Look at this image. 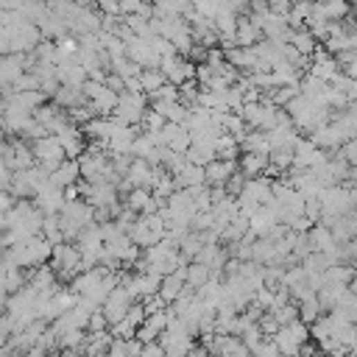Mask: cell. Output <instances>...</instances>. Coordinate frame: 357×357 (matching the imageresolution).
Here are the masks:
<instances>
[{
    "label": "cell",
    "mask_w": 357,
    "mask_h": 357,
    "mask_svg": "<svg viewBox=\"0 0 357 357\" xmlns=\"http://www.w3.org/2000/svg\"><path fill=\"white\" fill-rule=\"evenodd\" d=\"M59 109H73V106H81V103H87V98H84V92H81V87H73V84H59V90L53 92V98H51Z\"/></svg>",
    "instance_id": "11"
},
{
    "label": "cell",
    "mask_w": 357,
    "mask_h": 357,
    "mask_svg": "<svg viewBox=\"0 0 357 357\" xmlns=\"http://www.w3.org/2000/svg\"><path fill=\"white\" fill-rule=\"evenodd\" d=\"M213 148H215V156H221V159H238V156H240L238 140H235L232 134H226V131H221V134L213 140Z\"/></svg>",
    "instance_id": "15"
},
{
    "label": "cell",
    "mask_w": 357,
    "mask_h": 357,
    "mask_svg": "<svg viewBox=\"0 0 357 357\" xmlns=\"http://www.w3.org/2000/svg\"><path fill=\"white\" fill-rule=\"evenodd\" d=\"M12 173H15V170H9L3 162H0V190H9V185H12Z\"/></svg>",
    "instance_id": "30"
},
{
    "label": "cell",
    "mask_w": 357,
    "mask_h": 357,
    "mask_svg": "<svg viewBox=\"0 0 357 357\" xmlns=\"http://www.w3.org/2000/svg\"><path fill=\"white\" fill-rule=\"evenodd\" d=\"M53 137L59 140V145H62V151H65V156H67V159H76V156H78V153L87 148V140H84L81 128H78V126H73V123L62 126V128H59Z\"/></svg>",
    "instance_id": "5"
},
{
    "label": "cell",
    "mask_w": 357,
    "mask_h": 357,
    "mask_svg": "<svg viewBox=\"0 0 357 357\" xmlns=\"http://www.w3.org/2000/svg\"><path fill=\"white\" fill-rule=\"evenodd\" d=\"M106 329H109V321L101 313V307L90 310V315H87V332H106Z\"/></svg>",
    "instance_id": "24"
},
{
    "label": "cell",
    "mask_w": 357,
    "mask_h": 357,
    "mask_svg": "<svg viewBox=\"0 0 357 357\" xmlns=\"http://www.w3.org/2000/svg\"><path fill=\"white\" fill-rule=\"evenodd\" d=\"M351 15V3L349 0H313V17L326 20V23H338L343 17Z\"/></svg>",
    "instance_id": "3"
},
{
    "label": "cell",
    "mask_w": 357,
    "mask_h": 357,
    "mask_svg": "<svg viewBox=\"0 0 357 357\" xmlns=\"http://www.w3.org/2000/svg\"><path fill=\"white\" fill-rule=\"evenodd\" d=\"M20 357H23V354H20Z\"/></svg>",
    "instance_id": "34"
},
{
    "label": "cell",
    "mask_w": 357,
    "mask_h": 357,
    "mask_svg": "<svg viewBox=\"0 0 357 357\" xmlns=\"http://www.w3.org/2000/svg\"><path fill=\"white\" fill-rule=\"evenodd\" d=\"M78 162L76 159H62L51 173H48V182L53 185V188H59V190H65L67 185H73V182H78Z\"/></svg>",
    "instance_id": "6"
},
{
    "label": "cell",
    "mask_w": 357,
    "mask_h": 357,
    "mask_svg": "<svg viewBox=\"0 0 357 357\" xmlns=\"http://www.w3.org/2000/svg\"><path fill=\"white\" fill-rule=\"evenodd\" d=\"M271 313H274V318L279 321V326H285V324H290V321L299 318V304L290 299L288 304H282V307H276V310H271Z\"/></svg>",
    "instance_id": "22"
},
{
    "label": "cell",
    "mask_w": 357,
    "mask_h": 357,
    "mask_svg": "<svg viewBox=\"0 0 357 357\" xmlns=\"http://www.w3.org/2000/svg\"><path fill=\"white\" fill-rule=\"evenodd\" d=\"M140 357H165V349H162L159 340H151V343H142Z\"/></svg>",
    "instance_id": "27"
},
{
    "label": "cell",
    "mask_w": 357,
    "mask_h": 357,
    "mask_svg": "<svg viewBox=\"0 0 357 357\" xmlns=\"http://www.w3.org/2000/svg\"><path fill=\"white\" fill-rule=\"evenodd\" d=\"M207 279H210V268H207V265H201V263H188V268H185V285H188V288L199 290Z\"/></svg>",
    "instance_id": "17"
},
{
    "label": "cell",
    "mask_w": 357,
    "mask_h": 357,
    "mask_svg": "<svg viewBox=\"0 0 357 357\" xmlns=\"http://www.w3.org/2000/svg\"><path fill=\"white\" fill-rule=\"evenodd\" d=\"M265 167H268V153H249V151H243V153L238 156V170H240L246 178L263 176Z\"/></svg>",
    "instance_id": "10"
},
{
    "label": "cell",
    "mask_w": 357,
    "mask_h": 357,
    "mask_svg": "<svg viewBox=\"0 0 357 357\" xmlns=\"http://www.w3.org/2000/svg\"><path fill=\"white\" fill-rule=\"evenodd\" d=\"M182 290H185V279L178 276V274H165L162 279H159V296H162V301L165 304H170V301H176L178 296H182Z\"/></svg>",
    "instance_id": "12"
},
{
    "label": "cell",
    "mask_w": 357,
    "mask_h": 357,
    "mask_svg": "<svg viewBox=\"0 0 357 357\" xmlns=\"http://www.w3.org/2000/svg\"><path fill=\"white\" fill-rule=\"evenodd\" d=\"M153 112H159L165 117V123H185L190 106H185L182 101H151L148 103Z\"/></svg>",
    "instance_id": "8"
},
{
    "label": "cell",
    "mask_w": 357,
    "mask_h": 357,
    "mask_svg": "<svg viewBox=\"0 0 357 357\" xmlns=\"http://www.w3.org/2000/svg\"><path fill=\"white\" fill-rule=\"evenodd\" d=\"M123 318H126V321H128V324L137 329V326L145 321V310H142V301H131V307L126 310V315H123Z\"/></svg>",
    "instance_id": "26"
},
{
    "label": "cell",
    "mask_w": 357,
    "mask_h": 357,
    "mask_svg": "<svg viewBox=\"0 0 357 357\" xmlns=\"http://www.w3.org/2000/svg\"><path fill=\"white\" fill-rule=\"evenodd\" d=\"M40 235H42V238H45L51 246H53V243H62V240H65V235H62V224H59V215H45Z\"/></svg>",
    "instance_id": "19"
},
{
    "label": "cell",
    "mask_w": 357,
    "mask_h": 357,
    "mask_svg": "<svg viewBox=\"0 0 357 357\" xmlns=\"http://www.w3.org/2000/svg\"><path fill=\"white\" fill-rule=\"evenodd\" d=\"M232 40H235V48H251V45H257V42L263 40V34H260L257 26H251V20H249L246 15H240L238 23H235Z\"/></svg>",
    "instance_id": "7"
},
{
    "label": "cell",
    "mask_w": 357,
    "mask_h": 357,
    "mask_svg": "<svg viewBox=\"0 0 357 357\" xmlns=\"http://www.w3.org/2000/svg\"><path fill=\"white\" fill-rule=\"evenodd\" d=\"M326 156H329V153L321 151L318 145H313L307 137H299V140L293 142V165H290V167H315V165H321Z\"/></svg>",
    "instance_id": "2"
},
{
    "label": "cell",
    "mask_w": 357,
    "mask_h": 357,
    "mask_svg": "<svg viewBox=\"0 0 357 357\" xmlns=\"http://www.w3.org/2000/svg\"><path fill=\"white\" fill-rule=\"evenodd\" d=\"M321 313H324V310H321V304H318V299H315V296H313V299L299 301V321H301V324H307V326H310Z\"/></svg>",
    "instance_id": "20"
},
{
    "label": "cell",
    "mask_w": 357,
    "mask_h": 357,
    "mask_svg": "<svg viewBox=\"0 0 357 357\" xmlns=\"http://www.w3.org/2000/svg\"><path fill=\"white\" fill-rule=\"evenodd\" d=\"M31 153H34V162L42 165L48 173H51L62 159H67L65 151H62V145H59V140H56L53 134L42 137V140H34V142H31Z\"/></svg>",
    "instance_id": "1"
},
{
    "label": "cell",
    "mask_w": 357,
    "mask_h": 357,
    "mask_svg": "<svg viewBox=\"0 0 357 357\" xmlns=\"http://www.w3.org/2000/svg\"><path fill=\"white\" fill-rule=\"evenodd\" d=\"M257 326L263 329V335H265V338H271V335L279 329V321L274 318V313H271V310H265V313L257 318Z\"/></svg>",
    "instance_id": "25"
},
{
    "label": "cell",
    "mask_w": 357,
    "mask_h": 357,
    "mask_svg": "<svg viewBox=\"0 0 357 357\" xmlns=\"http://www.w3.org/2000/svg\"><path fill=\"white\" fill-rule=\"evenodd\" d=\"M268 12H274V15H279V17H288L290 0H268Z\"/></svg>",
    "instance_id": "28"
},
{
    "label": "cell",
    "mask_w": 357,
    "mask_h": 357,
    "mask_svg": "<svg viewBox=\"0 0 357 357\" xmlns=\"http://www.w3.org/2000/svg\"><path fill=\"white\" fill-rule=\"evenodd\" d=\"M268 162L274 167H279L282 173H288V167L293 165V145H276L268 151Z\"/></svg>",
    "instance_id": "18"
},
{
    "label": "cell",
    "mask_w": 357,
    "mask_h": 357,
    "mask_svg": "<svg viewBox=\"0 0 357 357\" xmlns=\"http://www.w3.org/2000/svg\"><path fill=\"white\" fill-rule=\"evenodd\" d=\"M288 42L293 45V51H296L299 56H307V59H310V56H313V53H315V51L321 48V45H318V42L313 40V34H310L307 28L290 31V40H288Z\"/></svg>",
    "instance_id": "13"
},
{
    "label": "cell",
    "mask_w": 357,
    "mask_h": 357,
    "mask_svg": "<svg viewBox=\"0 0 357 357\" xmlns=\"http://www.w3.org/2000/svg\"><path fill=\"white\" fill-rule=\"evenodd\" d=\"M335 156H340L346 165L354 167V165H357V140H343L340 148L335 151Z\"/></svg>",
    "instance_id": "23"
},
{
    "label": "cell",
    "mask_w": 357,
    "mask_h": 357,
    "mask_svg": "<svg viewBox=\"0 0 357 357\" xmlns=\"http://www.w3.org/2000/svg\"><path fill=\"white\" fill-rule=\"evenodd\" d=\"M162 126H165V117H162L159 112H153V109L148 106L137 128H140V131H145V134H156V131H162Z\"/></svg>",
    "instance_id": "21"
},
{
    "label": "cell",
    "mask_w": 357,
    "mask_h": 357,
    "mask_svg": "<svg viewBox=\"0 0 357 357\" xmlns=\"http://www.w3.org/2000/svg\"><path fill=\"white\" fill-rule=\"evenodd\" d=\"M238 145H240V153H243V151H249V153H268V151H271L265 131H257V128H249L246 137H243Z\"/></svg>",
    "instance_id": "14"
},
{
    "label": "cell",
    "mask_w": 357,
    "mask_h": 357,
    "mask_svg": "<svg viewBox=\"0 0 357 357\" xmlns=\"http://www.w3.org/2000/svg\"><path fill=\"white\" fill-rule=\"evenodd\" d=\"M276 357H290V354H276Z\"/></svg>",
    "instance_id": "33"
},
{
    "label": "cell",
    "mask_w": 357,
    "mask_h": 357,
    "mask_svg": "<svg viewBox=\"0 0 357 357\" xmlns=\"http://www.w3.org/2000/svg\"><path fill=\"white\" fill-rule=\"evenodd\" d=\"M204 357H218V354H215V351H207V354H204Z\"/></svg>",
    "instance_id": "31"
},
{
    "label": "cell",
    "mask_w": 357,
    "mask_h": 357,
    "mask_svg": "<svg viewBox=\"0 0 357 357\" xmlns=\"http://www.w3.org/2000/svg\"><path fill=\"white\" fill-rule=\"evenodd\" d=\"M173 185L176 190H188V188H196V185H204V167L201 165H193L188 162L178 173H173Z\"/></svg>",
    "instance_id": "9"
},
{
    "label": "cell",
    "mask_w": 357,
    "mask_h": 357,
    "mask_svg": "<svg viewBox=\"0 0 357 357\" xmlns=\"http://www.w3.org/2000/svg\"><path fill=\"white\" fill-rule=\"evenodd\" d=\"M103 84L112 90V92H123V78L117 76V73H106V78H103Z\"/></svg>",
    "instance_id": "29"
},
{
    "label": "cell",
    "mask_w": 357,
    "mask_h": 357,
    "mask_svg": "<svg viewBox=\"0 0 357 357\" xmlns=\"http://www.w3.org/2000/svg\"><path fill=\"white\" fill-rule=\"evenodd\" d=\"M313 357H326V354H321V351H318V354H313Z\"/></svg>",
    "instance_id": "32"
},
{
    "label": "cell",
    "mask_w": 357,
    "mask_h": 357,
    "mask_svg": "<svg viewBox=\"0 0 357 357\" xmlns=\"http://www.w3.org/2000/svg\"><path fill=\"white\" fill-rule=\"evenodd\" d=\"M137 78H140V87H142L145 95L156 92V90L165 84V76L159 73V67H142V70L137 73Z\"/></svg>",
    "instance_id": "16"
},
{
    "label": "cell",
    "mask_w": 357,
    "mask_h": 357,
    "mask_svg": "<svg viewBox=\"0 0 357 357\" xmlns=\"http://www.w3.org/2000/svg\"><path fill=\"white\" fill-rule=\"evenodd\" d=\"M238 170V159H221L215 156L213 162L204 165V185L207 188H218V185H226V178Z\"/></svg>",
    "instance_id": "4"
}]
</instances>
